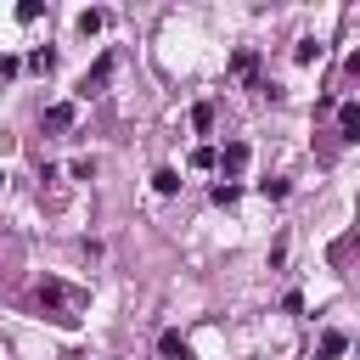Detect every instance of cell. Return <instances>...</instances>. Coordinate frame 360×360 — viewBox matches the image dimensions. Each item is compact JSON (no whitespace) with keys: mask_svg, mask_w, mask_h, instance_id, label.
Returning a JSON list of instances; mask_svg holds the SVG:
<instances>
[{"mask_svg":"<svg viewBox=\"0 0 360 360\" xmlns=\"http://www.w3.org/2000/svg\"><path fill=\"white\" fill-rule=\"evenodd\" d=\"M73 118H79V107H73V101H51V107L39 112V124H45V129H73Z\"/></svg>","mask_w":360,"mask_h":360,"instance_id":"cell-7","label":"cell"},{"mask_svg":"<svg viewBox=\"0 0 360 360\" xmlns=\"http://www.w3.org/2000/svg\"><path fill=\"white\" fill-rule=\"evenodd\" d=\"M248 158H253L248 141H225V146H214V169H219V180H236V174L248 169Z\"/></svg>","mask_w":360,"mask_h":360,"instance_id":"cell-3","label":"cell"},{"mask_svg":"<svg viewBox=\"0 0 360 360\" xmlns=\"http://www.w3.org/2000/svg\"><path fill=\"white\" fill-rule=\"evenodd\" d=\"M253 191H259V197H264V202H281V197H287V191H292V186H287V180H281V174H264V180H259V186H253Z\"/></svg>","mask_w":360,"mask_h":360,"instance_id":"cell-9","label":"cell"},{"mask_svg":"<svg viewBox=\"0 0 360 360\" xmlns=\"http://www.w3.org/2000/svg\"><path fill=\"white\" fill-rule=\"evenodd\" d=\"M152 191H158V197H174V191H180V169H158V174H152Z\"/></svg>","mask_w":360,"mask_h":360,"instance_id":"cell-11","label":"cell"},{"mask_svg":"<svg viewBox=\"0 0 360 360\" xmlns=\"http://www.w3.org/2000/svg\"><path fill=\"white\" fill-rule=\"evenodd\" d=\"M101 28H107V11H96V6H90V11H79V34H84V39H90V34H101Z\"/></svg>","mask_w":360,"mask_h":360,"instance_id":"cell-12","label":"cell"},{"mask_svg":"<svg viewBox=\"0 0 360 360\" xmlns=\"http://www.w3.org/2000/svg\"><path fill=\"white\" fill-rule=\"evenodd\" d=\"M39 17H45L39 0H22V6H17V22H39Z\"/></svg>","mask_w":360,"mask_h":360,"instance_id":"cell-17","label":"cell"},{"mask_svg":"<svg viewBox=\"0 0 360 360\" xmlns=\"http://www.w3.org/2000/svg\"><path fill=\"white\" fill-rule=\"evenodd\" d=\"M28 68H34V73H51V68H56V51H51V45L28 51Z\"/></svg>","mask_w":360,"mask_h":360,"instance_id":"cell-14","label":"cell"},{"mask_svg":"<svg viewBox=\"0 0 360 360\" xmlns=\"http://www.w3.org/2000/svg\"><path fill=\"white\" fill-rule=\"evenodd\" d=\"M281 259H287V236H276V242H270V270H281Z\"/></svg>","mask_w":360,"mask_h":360,"instance_id":"cell-19","label":"cell"},{"mask_svg":"<svg viewBox=\"0 0 360 360\" xmlns=\"http://www.w3.org/2000/svg\"><path fill=\"white\" fill-rule=\"evenodd\" d=\"M315 354H321V360H338V354H349V332H343V326H326V332L315 338Z\"/></svg>","mask_w":360,"mask_h":360,"instance_id":"cell-5","label":"cell"},{"mask_svg":"<svg viewBox=\"0 0 360 360\" xmlns=\"http://www.w3.org/2000/svg\"><path fill=\"white\" fill-rule=\"evenodd\" d=\"M34 304L45 309V321H56V326H79L90 292L73 287V281H62V276H39V281H34Z\"/></svg>","mask_w":360,"mask_h":360,"instance_id":"cell-1","label":"cell"},{"mask_svg":"<svg viewBox=\"0 0 360 360\" xmlns=\"http://www.w3.org/2000/svg\"><path fill=\"white\" fill-rule=\"evenodd\" d=\"M315 56H321V45H315V39H298V45H292V62H304V68H309Z\"/></svg>","mask_w":360,"mask_h":360,"instance_id":"cell-15","label":"cell"},{"mask_svg":"<svg viewBox=\"0 0 360 360\" xmlns=\"http://www.w3.org/2000/svg\"><path fill=\"white\" fill-rule=\"evenodd\" d=\"M158 360H191V343H186V332H158Z\"/></svg>","mask_w":360,"mask_h":360,"instance_id":"cell-6","label":"cell"},{"mask_svg":"<svg viewBox=\"0 0 360 360\" xmlns=\"http://www.w3.org/2000/svg\"><path fill=\"white\" fill-rule=\"evenodd\" d=\"M191 169H214V146H208V141L191 146Z\"/></svg>","mask_w":360,"mask_h":360,"instance_id":"cell-18","label":"cell"},{"mask_svg":"<svg viewBox=\"0 0 360 360\" xmlns=\"http://www.w3.org/2000/svg\"><path fill=\"white\" fill-rule=\"evenodd\" d=\"M338 141H349V146L360 141V101H343L338 107Z\"/></svg>","mask_w":360,"mask_h":360,"instance_id":"cell-8","label":"cell"},{"mask_svg":"<svg viewBox=\"0 0 360 360\" xmlns=\"http://www.w3.org/2000/svg\"><path fill=\"white\" fill-rule=\"evenodd\" d=\"M214 118H219V101H197V107H191V124H197L202 135L214 129Z\"/></svg>","mask_w":360,"mask_h":360,"instance_id":"cell-10","label":"cell"},{"mask_svg":"<svg viewBox=\"0 0 360 360\" xmlns=\"http://www.w3.org/2000/svg\"><path fill=\"white\" fill-rule=\"evenodd\" d=\"M231 79H242L248 90H259V51H253V45H242V51L231 56Z\"/></svg>","mask_w":360,"mask_h":360,"instance_id":"cell-4","label":"cell"},{"mask_svg":"<svg viewBox=\"0 0 360 360\" xmlns=\"http://www.w3.org/2000/svg\"><path fill=\"white\" fill-rule=\"evenodd\" d=\"M68 174H73V180H96V158H73Z\"/></svg>","mask_w":360,"mask_h":360,"instance_id":"cell-16","label":"cell"},{"mask_svg":"<svg viewBox=\"0 0 360 360\" xmlns=\"http://www.w3.org/2000/svg\"><path fill=\"white\" fill-rule=\"evenodd\" d=\"M208 197H214V208H231V202L242 197V186H236V180H219V186H214Z\"/></svg>","mask_w":360,"mask_h":360,"instance_id":"cell-13","label":"cell"},{"mask_svg":"<svg viewBox=\"0 0 360 360\" xmlns=\"http://www.w3.org/2000/svg\"><path fill=\"white\" fill-rule=\"evenodd\" d=\"M112 68H118V51H101V56H96V68H84V79H79V90H73V96H79V101H96V96L107 90Z\"/></svg>","mask_w":360,"mask_h":360,"instance_id":"cell-2","label":"cell"},{"mask_svg":"<svg viewBox=\"0 0 360 360\" xmlns=\"http://www.w3.org/2000/svg\"><path fill=\"white\" fill-rule=\"evenodd\" d=\"M0 186H6V169H0Z\"/></svg>","mask_w":360,"mask_h":360,"instance_id":"cell-20","label":"cell"}]
</instances>
